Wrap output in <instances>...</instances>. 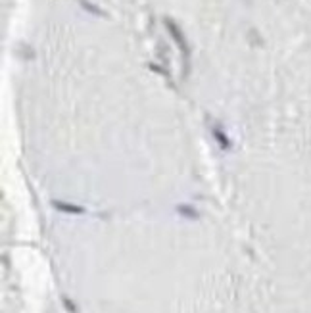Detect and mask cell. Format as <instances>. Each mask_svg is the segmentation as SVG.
I'll return each mask as SVG.
<instances>
[{
	"label": "cell",
	"instance_id": "obj_1",
	"mask_svg": "<svg viewBox=\"0 0 311 313\" xmlns=\"http://www.w3.org/2000/svg\"><path fill=\"white\" fill-rule=\"evenodd\" d=\"M54 208L62 209V211H69V213H83V208H79V206H69V204H64V202H54Z\"/></svg>",
	"mask_w": 311,
	"mask_h": 313
},
{
	"label": "cell",
	"instance_id": "obj_2",
	"mask_svg": "<svg viewBox=\"0 0 311 313\" xmlns=\"http://www.w3.org/2000/svg\"><path fill=\"white\" fill-rule=\"evenodd\" d=\"M179 213H187V217H196V211H190L187 206H179Z\"/></svg>",
	"mask_w": 311,
	"mask_h": 313
},
{
	"label": "cell",
	"instance_id": "obj_3",
	"mask_svg": "<svg viewBox=\"0 0 311 313\" xmlns=\"http://www.w3.org/2000/svg\"><path fill=\"white\" fill-rule=\"evenodd\" d=\"M64 302H66V306H68L69 312H73V313L77 312V310H75V306H73V304H69V300H66V298H64Z\"/></svg>",
	"mask_w": 311,
	"mask_h": 313
}]
</instances>
